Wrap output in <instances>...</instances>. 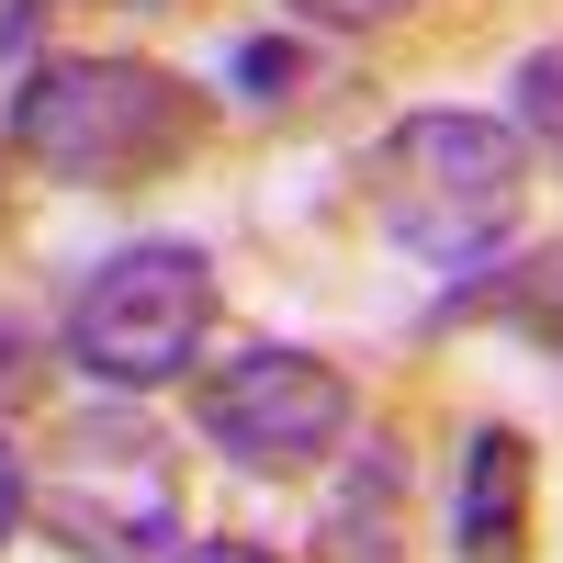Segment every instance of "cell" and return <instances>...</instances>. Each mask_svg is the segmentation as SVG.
<instances>
[{"label":"cell","instance_id":"1","mask_svg":"<svg viewBox=\"0 0 563 563\" xmlns=\"http://www.w3.org/2000/svg\"><path fill=\"white\" fill-rule=\"evenodd\" d=\"M203 124H214L203 90L180 68H158V57H135V45L12 68V113H0L12 158L68 180V192H147V180H169L203 147Z\"/></svg>","mask_w":563,"mask_h":563},{"label":"cell","instance_id":"2","mask_svg":"<svg viewBox=\"0 0 563 563\" xmlns=\"http://www.w3.org/2000/svg\"><path fill=\"white\" fill-rule=\"evenodd\" d=\"M361 214L417 260V271H485L530 214V147L507 113H474V102H429L372 135L361 158Z\"/></svg>","mask_w":563,"mask_h":563},{"label":"cell","instance_id":"3","mask_svg":"<svg viewBox=\"0 0 563 563\" xmlns=\"http://www.w3.org/2000/svg\"><path fill=\"white\" fill-rule=\"evenodd\" d=\"M214 305V260L192 238H124L68 282V361L113 395H169L203 372Z\"/></svg>","mask_w":563,"mask_h":563},{"label":"cell","instance_id":"4","mask_svg":"<svg viewBox=\"0 0 563 563\" xmlns=\"http://www.w3.org/2000/svg\"><path fill=\"white\" fill-rule=\"evenodd\" d=\"M23 519L57 541L68 563H169L180 552V462L135 406L79 417L57 440V474L34 485Z\"/></svg>","mask_w":563,"mask_h":563},{"label":"cell","instance_id":"5","mask_svg":"<svg viewBox=\"0 0 563 563\" xmlns=\"http://www.w3.org/2000/svg\"><path fill=\"white\" fill-rule=\"evenodd\" d=\"M192 429L203 451H225L238 474H271L294 485L316 462H339L350 429H361V395L327 350H294V339H260L238 361H203L192 372Z\"/></svg>","mask_w":563,"mask_h":563},{"label":"cell","instance_id":"6","mask_svg":"<svg viewBox=\"0 0 563 563\" xmlns=\"http://www.w3.org/2000/svg\"><path fill=\"white\" fill-rule=\"evenodd\" d=\"M530 507H541V451H530V429L485 417L462 440V474H451V552L462 563H530Z\"/></svg>","mask_w":563,"mask_h":563},{"label":"cell","instance_id":"7","mask_svg":"<svg viewBox=\"0 0 563 563\" xmlns=\"http://www.w3.org/2000/svg\"><path fill=\"white\" fill-rule=\"evenodd\" d=\"M406 451L372 429L350 462H339V485H327V507H316V563H417L406 552Z\"/></svg>","mask_w":563,"mask_h":563},{"label":"cell","instance_id":"8","mask_svg":"<svg viewBox=\"0 0 563 563\" xmlns=\"http://www.w3.org/2000/svg\"><path fill=\"white\" fill-rule=\"evenodd\" d=\"M429 327H507V339H530L541 361H563V238L507 260V271H462L429 305Z\"/></svg>","mask_w":563,"mask_h":563},{"label":"cell","instance_id":"9","mask_svg":"<svg viewBox=\"0 0 563 563\" xmlns=\"http://www.w3.org/2000/svg\"><path fill=\"white\" fill-rule=\"evenodd\" d=\"M225 79H238V102H249V113H294V102H316V90L339 79V68H327L305 34H238Z\"/></svg>","mask_w":563,"mask_h":563},{"label":"cell","instance_id":"10","mask_svg":"<svg viewBox=\"0 0 563 563\" xmlns=\"http://www.w3.org/2000/svg\"><path fill=\"white\" fill-rule=\"evenodd\" d=\"M507 124H519L530 169H563V45H530L507 68Z\"/></svg>","mask_w":563,"mask_h":563},{"label":"cell","instance_id":"11","mask_svg":"<svg viewBox=\"0 0 563 563\" xmlns=\"http://www.w3.org/2000/svg\"><path fill=\"white\" fill-rule=\"evenodd\" d=\"M34 372H45V339H34L23 316H0V417H12V406L34 395Z\"/></svg>","mask_w":563,"mask_h":563},{"label":"cell","instance_id":"12","mask_svg":"<svg viewBox=\"0 0 563 563\" xmlns=\"http://www.w3.org/2000/svg\"><path fill=\"white\" fill-rule=\"evenodd\" d=\"M305 23H327V34H384V23H406L417 0H294Z\"/></svg>","mask_w":563,"mask_h":563},{"label":"cell","instance_id":"13","mask_svg":"<svg viewBox=\"0 0 563 563\" xmlns=\"http://www.w3.org/2000/svg\"><path fill=\"white\" fill-rule=\"evenodd\" d=\"M45 12H57V0H0V68H34V34H45Z\"/></svg>","mask_w":563,"mask_h":563},{"label":"cell","instance_id":"14","mask_svg":"<svg viewBox=\"0 0 563 563\" xmlns=\"http://www.w3.org/2000/svg\"><path fill=\"white\" fill-rule=\"evenodd\" d=\"M169 563H282L271 541H238V530H214V541H180Z\"/></svg>","mask_w":563,"mask_h":563},{"label":"cell","instance_id":"15","mask_svg":"<svg viewBox=\"0 0 563 563\" xmlns=\"http://www.w3.org/2000/svg\"><path fill=\"white\" fill-rule=\"evenodd\" d=\"M23 507H34V474H23V451H12V440H0V541H12V530H23Z\"/></svg>","mask_w":563,"mask_h":563},{"label":"cell","instance_id":"16","mask_svg":"<svg viewBox=\"0 0 563 563\" xmlns=\"http://www.w3.org/2000/svg\"><path fill=\"white\" fill-rule=\"evenodd\" d=\"M90 12H192V0H90Z\"/></svg>","mask_w":563,"mask_h":563}]
</instances>
